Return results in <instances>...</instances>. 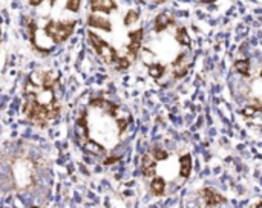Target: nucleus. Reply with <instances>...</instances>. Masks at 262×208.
<instances>
[{
  "label": "nucleus",
  "mask_w": 262,
  "mask_h": 208,
  "mask_svg": "<svg viewBox=\"0 0 262 208\" xmlns=\"http://www.w3.org/2000/svg\"><path fill=\"white\" fill-rule=\"evenodd\" d=\"M200 195H201V198L207 207H216V205H221L226 202V198L213 189H204L200 192Z\"/></svg>",
  "instance_id": "6"
},
{
  "label": "nucleus",
  "mask_w": 262,
  "mask_h": 208,
  "mask_svg": "<svg viewBox=\"0 0 262 208\" xmlns=\"http://www.w3.org/2000/svg\"><path fill=\"white\" fill-rule=\"evenodd\" d=\"M147 67H149V75H150L152 78H155V80L161 78V77L166 74V66L161 64V63H152V64L149 63Z\"/></svg>",
  "instance_id": "14"
},
{
  "label": "nucleus",
  "mask_w": 262,
  "mask_h": 208,
  "mask_svg": "<svg viewBox=\"0 0 262 208\" xmlns=\"http://www.w3.org/2000/svg\"><path fill=\"white\" fill-rule=\"evenodd\" d=\"M74 28H75V21H55V20H51L45 26V32L48 34L49 38H52L54 43H63L71 37V34L74 32Z\"/></svg>",
  "instance_id": "1"
},
{
  "label": "nucleus",
  "mask_w": 262,
  "mask_h": 208,
  "mask_svg": "<svg viewBox=\"0 0 262 208\" xmlns=\"http://www.w3.org/2000/svg\"><path fill=\"white\" fill-rule=\"evenodd\" d=\"M80 5H81V0H68L66 9H69V11H72V12H78Z\"/></svg>",
  "instance_id": "19"
},
{
  "label": "nucleus",
  "mask_w": 262,
  "mask_h": 208,
  "mask_svg": "<svg viewBox=\"0 0 262 208\" xmlns=\"http://www.w3.org/2000/svg\"><path fill=\"white\" fill-rule=\"evenodd\" d=\"M130 64H132V60L127 55H118V58L114 63V67L117 71H126V69L130 67Z\"/></svg>",
  "instance_id": "16"
},
{
  "label": "nucleus",
  "mask_w": 262,
  "mask_h": 208,
  "mask_svg": "<svg viewBox=\"0 0 262 208\" xmlns=\"http://www.w3.org/2000/svg\"><path fill=\"white\" fill-rule=\"evenodd\" d=\"M261 78H262V69H261Z\"/></svg>",
  "instance_id": "25"
},
{
  "label": "nucleus",
  "mask_w": 262,
  "mask_h": 208,
  "mask_svg": "<svg viewBox=\"0 0 262 208\" xmlns=\"http://www.w3.org/2000/svg\"><path fill=\"white\" fill-rule=\"evenodd\" d=\"M49 2H51V5H54V3H55V0H49Z\"/></svg>",
  "instance_id": "24"
},
{
  "label": "nucleus",
  "mask_w": 262,
  "mask_h": 208,
  "mask_svg": "<svg viewBox=\"0 0 262 208\" xmlns=\"http://www.w3.org/2000/svg\"><path fill=\"white\" fill-rule=\"evenodd\" d=\"M235 71L243 77H250V61L249 60H236L235 61Z\"/></svg>",
  "instance_id": "15"
},
{
  "label": "nucleus",
  "mask_w": 262,
  "mask_h": 208,
  "mask_svg": "<svg viewBox=\"0 0 262 208\" xmlns=\"http://www.w3.org/2000/svg\"><path fill=\"white\" fill-rule=\"evenodd\" d=\"M83 149H84L86 152L92 153V155H97V156H101V155L106 153V149H104L101 144H98V143H95V141H92V140H88V141L83 144Z\"/></svg>",
  "instance_id": "11"
},
{
  "label": "nucleus",
  "mask_w": 262,
  "mask_h": 208,
  "mask_svg": "<svg viewBox=\"0 0 262 208\" xmlns=\"http://www.w3.org/2000/svg\"><path fill=\"white\" fill-rule=\"evenodd\" d=\"M120 161V156H112V158H107L106 161H104V166H111V164H115V163H118Z\"/></svg>",
  "instance_id": "21"
},
{
  "label": "nucleus",
  "mask_w": 262,
  "mask_h": 208,
  "mask_svg": "<svg viewBox=\"0 0 262 208\" xmlns=\"http://www.w3.org/2000/svg\"><path fill=\"white\" fill-rule=\"evenodd\" d=\"M43 0H29V3L32 5V6H37V5H40Z\"/></svg>",
  "instance_id": "22"
},
{
  "label": "nucleus",
  "mask_w": 262,
  "mask_h": 208,
  "mask_svg": "<svg viewBox=\"0 0 262 208\" xmlns=\"http://www.w3.org/2000/svg\"><path fill=\"white\" fill-rule=\"evenodd\" d=\"M89 6L92 12H103V14H111L118 8L114 0H91Z\"/></svg>",
  "instance_id": "8"
},
{
  "label": "nucleus",
  "mask_w": 262,
  "mask_h": 208,
  "mask_svg": "<svg viewBox=\"0 0 262 208\" xmlns=\"http://www.w3.org/2000/svg\"><path fill=\"white\" fill-rule=\"evenodd\" d=\"M88 37H89V41H91V44H92V48L95 49V52L98 54V57L104 61V63H107V64H112L114 66V63H115V60L118 58V52H117V49L115 48H112L107 41H104L101 37H98L95 32H88Z\"/></svg>",
  "instance_id": "2"
},
{
  "label": "nucleus",
  "mask_w": 262,
  "mask_h": 208,
  "mask_svg": "<svg viewBox=\"0 0 262 208\" xmlns=\"http://www.w3.org/2000/svg\"><path fill=\"white\" fill-rule=\"evenodd\" d=\"M143 38H144V29L138 28L135 31L129 32V43L126 46V55L134 61L138 58L140 52H141V44H143Z\"/></svg>",
  "instance_id": "3"
},
{
  "label": "nucleus",
  "mask_w": 262,
  "mask_h": 208,
  "mask_svg": "<svg viewBox=\"0 0 262 208\" xmlns=\"http://www.w3.org/2000/svg\"><path fill=\"white\" fill-rule=\"evenodd\" d=\"M150 190H152L154 195L161 196L164 193V190H166V181L163 178H160V176H155L152 179V182H150Z\"/></svg>",
  "instance_id": "13"
},
{
  "label": "nucleus",
  "mask_w": 262,
  "mask_h": 208,
  "mask_svg": "<svg viewBox=\"0 0 262 208\" xmlns=\"http://www.w3.org/2000/svg\"><path fill=\"white\" fill-rule=\"evenodd\" d=\"M172 66H173V77L175 78H183V77H186L187 75V72H189V67H190V57H189V54L187 52H181L177 58H175V61L172 63Z\"/></svg>",
  "instance_id": "5"
},
{
  "label": "nucleus",
  "mask_w": 262,
  "mask_h": 208,
  "mask_svg": "<svg viewBox=\"0 0 262 208\" xmlns=\"http://www.w3.org/2000/svg\"><path fill=\"white\" fill-rule=\"evenodd\" d=\"M117 123H118V130L120 133H123L127 127V120L126 118H117Z\"/></svg>",
  "instance_id": "20"
},
{
  "label": "nucleus",
  "mask_w": 262,
  "mask_h": 208,
  "mask_svg": "<svg viewBox=\"0 0 262 208\" xmlns=\"http://www.w3.org/2000/svg\"><path fill=\"white\" fill-rule=\"evenodd\" d=\"M141 170L144 178H154L157 172V161L150 153H146L141 159Z\"/></svg>",
  "instance_id": "9"
},
{
  "label": "nucleus",
  "mask_w": 262,
  "mask_h": 208,
  "mask_svg": "<svg viewBox=\"0 0 262 208\" xmlns=\"http://www.w3.org/2000/svg\"><path fill=\"white\" fill-rule=\"evenodd\" d=\"M138 20H140V12H138L137 9H130V11L126 12L123 23H124V26H132V25H135Z\"/></svg>",
  "instance_id": "17"
},
{
  "label": "nucleus",
  "mask_w": 262,
  "mask_h": 208,
  "mask_svg": "<svg viewBox=\"0 0 262 208\" xmlns=\"http://www.w3.org/2000/svg\"><path fill=\"white\" fill-rule=\"evenodd\" d=\"M172 26H175L177 28V17L170 12V11H163V12H160L157 17H155V20H154V31L157 32V34H161V32H164L166 29H169V28H172Z\"/></svg>",
  "instance_id": "4"
},
{
  "label": "nucleus",
  "mask_w": 262,
  "mask_h": 208,
  "mask_svg": "<svg viewBox=\"0 0 262 208\" xmlns=\"http://www.w3.org/2000/svg\"><path fill=\"white\" fill-rule=\"evenodd\" d=\"M88 26L91 28H97V29H103L106 32H111L112 31V23L107 17H103L97 12H92L89 14L88 17Z\"/></svg>",
  "instance_id": "7"
},
{
  "label": "nucleus",
  "mask_w": 262,
  "mask_h": 208,
  "mask_svg": "<svg viewBox=\"0 0 262 208\" xmlns=\"http://www.w3.org/2000/svg\"><path fill=\"white\" fill-rule=\"evenodd\" d=\"M175 38L181 46H190V35L186 26H178L175 31Z\"/></svg>",
  "instance_id": "12"
},
{
  "label": "nucleus",
  "mask_w": 262,
  "mask_h": 208,
  "mask_svg": "<svg viewBox=\"0 0 262 208\" xmlns=\"http://www.w3.org/2000/svg\"><path fill=\"white\" fill-rule=\"evenodd\" d=\"M190 173H192V156L189 153H186L180 158V175H181V178L187 179L190 176Z\"/></svg>",
  "instance_id": "10"
},
{
  "label": "nucleus",
  "mask_w": 262,
  "mask_h": 208,
  "mask_svg": "<svg viewBox=\"0 0 262 208\" xmlns=\"http://www.w3.org/2000/svg\"><path fill=\"white\" fill-rule=\"evenodd\" d=\"M152 156H154V159L158 163V161H164V159H167V158H169V153H167L164 149H155V150L152 152Z\"/></svg>",
  "instance_id": "18"
},
{
  "label": "nucleus",
  "mask_w": 262,
  "mask_h": 208,
  "mask_svg": "<svg viewBox=\"0 0 262 208\" xmlns=\"http://www.w3.org/2000/svg\"><path fill=\"white\" fill-rule=\"evenodd\" d=\"M253 208H262V202H259L258 205H255V207H253Z\"/></svg>",
  "instance_id": "23"
}]
</instances>
